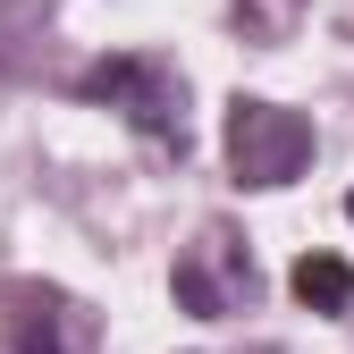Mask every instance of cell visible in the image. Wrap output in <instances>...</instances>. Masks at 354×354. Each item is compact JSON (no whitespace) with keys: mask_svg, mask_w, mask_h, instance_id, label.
I'll use <instances>...</instances> for the list:
<instances>
[{"mask_svg":"<svg viewBox=\"0 0 354 354\" xmlns=\"http://www.w3.org/2000/svg\"><path fill=\"white\" fill-rule=\"evenodd\" d=\"M304 160H313V118L304 110L253 102V93L228 102V169H236V186H295Z\"/></svg>","mask_w":354,"mask_h":354,"instance_id":"obj_1","label":"cell"},{"mask_svg":"<svg viewBox=\"0 0 354 354\" xmlns=\"http://www.w3.org/2000/svg\"><path fill=\"white\" fill-rule=\"evenodd\" d=\"M76 93L84 102H110V110H127L144 127V136H160V144H186V84H177L160 59H93L76 76Z\"/></svg>","mask_w":354,"mask_h":354,"instance_id":"obj_2","label":"cell"},{"mask_svg":"<svg viewBox=\"0 0 354 354\" xmlns=\"http://www.w3.org/2000/svg\"><path fill=\"white\" fill-rule=\"evenodd\" d=\"M245 295H253V261H236V253H228V236H203L186 261H177V304H186L194 321L236 313Z\"/></svg>","mask_w":354,"mask_h":354,"instance_id":"obj_3","label":"cell"},{"mask_svg":"<svg viewBox=\"0 0 354 354\" xmlns=\"http://www.w3.org/2000/svg\"><path fill=\"white\" fill-rule=\"evenodd\" d=\"M287 287H295L304 313H321V321L354 313V261H337V253H304L295 270H287Z\"/></svg>","mask_w":354,"mask_h":354,"instance_id":"obj_4","label":"cell"},{"mask_svg":"<svg viewBox=\"0 0 354 354\" xmlns=\"http://www.w3.org/2000/svg\"><path fill=\"white\" fill-rule=\"evenodd\" d=\"M17 354H68V346H59V313H42V321L26 313V321H17Z\"/></svg>","mask_w":354,"mask_h":354,"instance_id":"obj_5","label":"cell"},{"mask_svg":"<svg viewBox=\"0 0 354 354\" xmlns=\"http://www.w3.org/2000/svg\"><path fill=\"white\" fill-rule=\"evenodd\" d=\"M346 219H354V194H346Z\"/></svg>","mask_w":354,"mask_h":354,"instance_id":"obj_6","label":"cell"}]
</instances>
